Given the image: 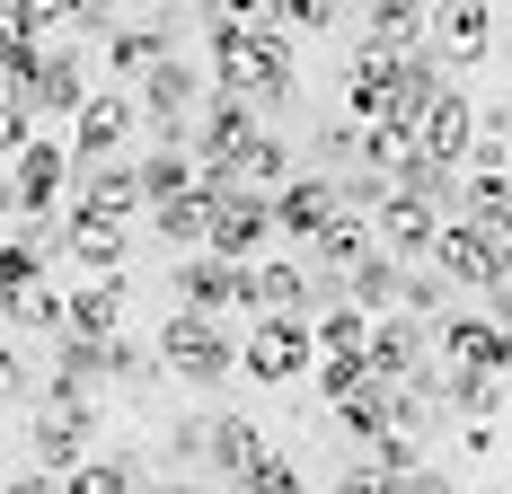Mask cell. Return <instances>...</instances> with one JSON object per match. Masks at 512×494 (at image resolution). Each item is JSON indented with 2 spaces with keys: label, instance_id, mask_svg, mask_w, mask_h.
<instances>
[{
  "label": "cell",
  "instance_id": "obj_28",
  "mask_svg": "<svg viewBox=\"0 0 512 494\" xmlns=\"http://www.w3.org/2000/svg\"><path fill=\"white\" fill-rule=\"evenodd\" d=\"M151 230H159L168 247H186V256H195V247L212 239V195L195 186V195H168V203H151Z\"/></svg>",
  "mask_w": 512,
  "mask_h": 494
},
{
  "label": "cell",
  "instance_id": "obj_34",
  "mask_svg": "<svg viewBox=\"0 0 512 494\" xmlns=\"http://www.w3.org/2000/svg\"><path fill=\"white\" fill-rule=\"evenodd\" d=\"M309 380H318L327 406H345V397L371 389V362H362V353H318V362H309Z\"/></svg>",
  "mask_w": 512,
  "mask_h": 494
},
{
  "label": "cell",
  "instance_id": "obj_38",
  "mask_svg": "<svg viewBox=\"0 0 512 494\" xmlns=\"http://www.w3.org/2000/svg\"><path fill=\"white\" fill-rule=\"evenodd\" d=\"M309 150L327 159V177H354V168H362V124H354V115H345V124H327V133H318V142H309Z\"/></svg>",
  "mask_w": 512,
  "mask_h": 494
},
{
  "label": "cell",
  "instance_id": "obj_56",
  "mask_svg": "<svg viewBox=\"0 0 512 494\" xmlns=\"http://www.w3.org/2000/svg\"><path fill=\"white\" fill-rule=\"evenodd\" d=\"M486 9H495V0H486Z\"/></svg>",
  "mask_w": 512,
  "mask_h": 494
},
{
  "label": "cell",
  "instance_id": "obj_12",
  "mask_svg": "<svg viewBox=\"0 0 512 494\" xmlns=\"http://www.w3.org/2000/svg\"><path fill=\"white\" fill-rule=\"evenodd\" d=\"M168 292H177V309H186V318H221V309H239V292H248V265H230V256L195 247V256L168 274Z\"/></svg>",
  "mask_w": 512,
  "mask_h": 494
},
{
  "label": "cell",
  "instance_id": "obj_15",
  "mask_svg": "<svg viewBox=\"0 0 512 494\" xmlns=\"http://www.w3.org/2000/svg\"><path fill=\"white\" fill-rule=\"evenodd\" d=\"M424 53H433L442 71L486 62V53H495V9H486V0H451V9H433V36H424Z\"/></svg>",
  "mask_w": 512,
  "mask_h": 494
},
{
  "label": "cell",
  "instance_id": "obj_13",
  "mask_svg": "<svg viewBox=\"0 0 512 494\" xmlns=\"http://www.w3.org/2000/svg\"><path fill=\"white\" fill-rule=\"evenodd\" d=\"M98 45H106V80H142V71H159V62L177 53V18H168V9H151V18H115Z\"/></svg>",
  "mask_w": 512,
  "mask_h": 494
},
{
  "label": "cell",
  "instance_id": "obj_18",
  "mask_svg": "<svg viewBox=\"0 0 512 494\" xmlns=\"http://www.w3.org/2000/svg\"><path fill=\"white\" fill-rule=\"evenodd\" d=\"M9 186H18V212H62V186H71V142L36 133V142L9 159Z\"/></svg>",
  "mask_w": 512,
  "mask_h": 494
},
{
  "label": "cell",
  "instance_id": "obj_3",
  "mask_svg": "<svg viewBox=\"0 0 512 494\" xmlns=\"http://www.w3.org/2000/svg\"><path fill=\"white\" fill-rule=\"evenodd\" d=\"M309 362H318L309 318H256L248 345H239V380H256V389H292Z\"/></svg>",
  "mask_w": 512,
  "mask_h": 494
},
{
  "label": "cell",
  "instance_id": "obj_1",
  "mask_svg": "<svg viewBox=\"0 0 512 494\" xmlns=\"http://www.w3.org/2000/svg\"><path fill=\"white\" fill-rule=\"evenodd\" d=\"M212 27V89H230V98H248L256 115H274V106H292L301 89V62H292V36H239V27Z\"/></svg>",
  "mask_w": 512,
  "mask_h": 494
},
{
  "label": "cell",
  "instance_id": "obj_53",
  "mask_svg": "<svg viewBox=\"0 0 512 494\" xmlns=\"http://www.w3.org/2000/svg\"><path fill=\"white\" fill-rule=\"evenodd\" d=\"M415 9H424V18H433V9H451V0H415Z\"/></svg>",
  "mask_w": 512,
  "mask_h": 494
},
{
  "label": "cell",
  "instance_id": "obj_21",
  "mask_svg": "<svg viewBox=\"0 0 512 494\" xmlns=\"http://www.w3.org/2000/svg\"><path fill=\"white\" fill-rule=\"evenodd\" d=\"M345 115L354 124H389L398 115V53L354 45V62H345Z\"/></svg>",
  "mask_w": 512,
  "mask_h": 494
},
{
  "label": "cell",
  "instance_id": "obj_6",
  "mask_svg": "<svg viewBox=\"0 0 512 494\" xmlns=\"http://www.w3.org/2000/svg\"><path fill=\"white\" fill-rule=\"evenodd\" d=\"M468 142H477V98H468L460 80H442L433 106L415 115V150H424L433 168H451V177H460V168H468Z\"/></svg>",
  "mask_w": 512,
  "mask_h": 494
},
{
  "label": "cell",
  "instance_id": "obj_22",
  "mask_svg": "<svg viewBox=\"0 0 512 494\" xmlns=\"http://www.w3.org/2000/svg\"><path fill=\"white\" fill-rule=\"evenodd\" d=\"M106 389V345L89 336H53V371H45V406H80Z\"/></svg>",
  "mask_w": 512,
  "mask_h": 494
},
{
  "label": "cell",
  "instance_id": "obj_26",
  "mask_svg": "<svg viewBox=\"0 0 512 494\" xmlns=\"http://www.w3.org/2000/svg\"><path fill=\"white\" fill-rule=\"evenodd\" d=\"M504 397H512L504 371H442V406H451L460 424H495V415H504Z\"/></svg>",
  "mask_w": 512,
  "mask_h": 494
},
{
  "label": "cell",
  "instance_id": "obj_7",
  "mask_svg": "<svg viewBox=\"0 0 512 494\" xmlns=\"http://www.w3.org/2000/svg\"><path fill=\"white\" fill-rule=\"evenodd\" d=\"M239 309H256V318H318V309H327V292H318V274H309V265H292V256H256Z\"/></svg>",
  "mask_w": 512,
  "mask_h": 494
},
{
  "label": "cell",
  "instance_id": "obj_11",
  "mask_svg": "<svg viewBox=\"0 0 512 494\" xmlns=\"http://www.w3.org/2000/svg\"><path fill=\"white\" fill-rule=\"evenodd\" d=\"M362 362H371V380H433V371H442V362H433V336H424V318H407V309L371 318Z\"/></svg>",
  "mask_w": 512,
  "mask_h": 494
},
{
  "label": "cell",
  "instance_id": "obj_54",
  "mask_svg": "<svg viewBox=\"0 0 512 494\" xmlns=\"http://www.w3.org/2000/svg\"><path fill=\"white\" fill-rule=\"evenodd\" d=\"M336 9H362V0H336Z\"/></svg>",
  "mask_w": 512,
  "mask_h": 494
},
{
  "label": "cell",
  "instance_id": "obj_55",
  "mask_svg": "<svg viewBox=\"0 0 512 494\" xmlns=\"http://www.w3.org/2000/svg\"><path fill=\"white\" fill-rule=\"evenodd\" d=\"M504 415H512V397H504Z\"/></svg>",
  "mask_w": 512,
  "mask_h": 494
},
{
  "label": "cell",
  "instance_id": "obj_52",
  "mask_svg": "<svg viewBox=\"0 0 512 494\" xmlns=\"http://www.w3.org/2000/svg\"><path fill=\"white\" fill-rule=\"evenodd\" d=\"M133 494H195V477H159V486H133Z\"/></svg>",
  "mask_w": 512,
  "mask_h": 494
},
{
  "label": "cell",
  "instance_id": "obj_10",
  "mask_svg": "<svg viewBox=\"0 0 512 494\" xmlns=\"http://www.w3.org/2000/svg\"><path fill=\"white\" fill-rule=\"evenodd\" d=\"M433 362H442V371H504L512 380V336L486 309H460V318L433 327Z\"/></svg>",
  "mask_w": 512,
  "mask_h": 494
},
{
  "label": "cell",
  "instance_id": "obj_43",
  "mask_svg": "<svg viewBox=\"0 0 512 494\" xmlns=\"http://www.w3.org/2000/svg\"><path fill=\"white\" fill-rule=\"evenodd\" d=\"M168 459H177V477H186V468H204V459H212V415H186V424L168 433Z\"/></svg>",
  "mask_w": 512,
  "mask_h": 494
},
{
  "label": "cell",
  "instance_id": "obj_27",
  "mask_svg": "<svg viewBox=\"0 0 512 494\" xmlns=\"http://www.w3.org/2000/svg\"><path fill=\"white\" fill-rule=\"evenodd\" d=\"M371 247H380V239H371V212H354V203H345V212L318 230V247H309V256H318L309 274H327V283H336V274H345L354 256H371Z\"/></svg>",
  "mask_w": 512,
  "mask_h": 494
},
{
  "label": "cell",
  "instance_id": "obj_51",
  "mask_svg": "<svg viewBox=\"0 0 512 494\" xmlns=\"http://www.w3.org/2000/svg\"><path fill=\"white\" fill-rule=\"evenodd\" d=\"M0 397H18V353L0 345Z\"/></svg>",
  "mask_w": 512,
  "mask_h": 494
},
{
  "label": "cell",
  "instance_id": "obj_23",
  "mask_svg": "<svg viewBox=\"0 0 512 494\" xmlns=\"http://www.w3.org/2000/svg\"><path fill=\"white\" fill-rule=\"evenodd\" d=\"M424 36H433V18H424L415 0H362V36L354 45H371V53H424Z\"/></svg>",
  "mask_w": 512,
  "mask_h": 494
},
{
  "label": "cell",
  "instance_id": "obj_17",
  "mask_svg": "<svg viewBox=\"0 0 512 494\" xmlns=\"http://www.w3.org/2000/svg\"><path fill=\"white\" fill-rule=\"evenodd\" d=\"M27 106H36V124H45V115H80V106H89V53L71 45V36H53V45H45Z\"/></svg>",
  "mask_w": 512,
  "mask_h": 494
},
{
  "label": "cell",
  "instance_id": "obj_14",
  "mask_svg": "<svg viewBox=\"0 0 512 494\" xmlns=\"http://www.w3.org/2000/svg\"><path fill=\"white\" fill-rule=\"evenodd\" d=\"M442 221H451V212H433L424 195H398V186H389V203L371 212V239L389 247L398 265H433V239H442Z\"/></svg>",
  "mask_w": 512,
  "mask_h": 494
},
{
  "label": "cell",
  "instance_id": "obj_19",
  "mask_svg": "<svg viewBox=\"0 0 512 494\" xmlns=\"http://www.w3.org/2000/svg\"><path fill=\"white\" fill-rule=\"evenodd\" d=\"M345 212V186L336 177H292L283 195H274V239H292V247H318V230Z\"/></svg>",
  "mask_w": 512,
  "mask_h": 494
},
{
  "label": "cell",
  "instance_id": "obj_48",
  "mask_svg": "<svg viewBox=\"0 0 512 494\" xmlns=\"http://www.w3.org/2000/svg\"><path fill=\"white\" fill-rule=\"evenodd\" d=\"M486 318H495V327H504V336H512V265H504V274H495V283H486Z\"/></svg>",
  "mask_w": 512,
  "mask_h": 494
},
{
  "label": "cell",
  "instance_id": "obj_5",
  "mask_svg": "<svg viewBox=\"0 0 512 494\" xmlns=\"http://www.w3.org/2000/svg\"><path fill=\"white\" fill-rule=\"evenodd\" d=\"M212 256H230V265H256L265 247H274V195H256V186H230V195H212Z\"/></svg>",
  "mask_w": 512,
  "mask_h": 494
},
{
  "label": "cell",
  "instance_id": "obj_42",
  "mask_svg": "<svg viewBox=\"0 0 512 494\" xmlns=\"http://www.w3.org/2000/svg\"><path fill=\"white\" fill-rule=\"evenodd\" d=\"M151 362H159V353H142L133 336H106V380H115V389H142V380H151Z\"/></svg>",
  "mask_w": 512,
  "mask_h": 494
},
{
  "label": "cell",
  "instance_id": "obj_24",
  "mask_svg": "<svg viewBox=\"0 0 512 494\" xmlns=\"http://www.w3.org/2000/svg\"><path fill=\"white\" fill-rule=\"evenodd\" d=\"M80 212H106V221H133L142 212V168L133 159H98V168H80Z\"/></svg>",
  "mask_w": 512,
  "mask_h": 494
},
{
  "label": "cell",
  "instance_id": "obj_45",
  "mask_svg": "<svg viewBox=\"0 0 512 494\" xmlns=\"http://www.w3.org/2000/svg\"><path fill=\"white\" fill-rule=\"evenodd\" d=\"M336 18H345L336 0H283V36H327Z\"/></svg>",
  "mask_w": 512,
  "mask_h": 494
},
{
  "label": "cell",
  "instance_id": "obj_40",
  "mask_svg": "<svg viewBox=\"0 0 512 494\" xmlns=\"http://www.w3.org/2000/svg\"><path fill=\"white\" fill-rule=\"evenodd\" d=\"M53 18H62V36L80 45V36H106L124 9H115V0H53Z\"/></svg>",
  "mask_w": 512,
  "mask_h": 494
},
{
  "label": "cell",
  "instance_id": "obj_9",
  "mask_svg": "<svg viewBox=\"0 0 512 494\" xmlns=\"http://www.w3.org/2000/svg\"><path fill=\"white\" fill-rule=\"evenodd\" d=\"M133 133H142L133 89H89V106L71 115V168H98V159H115Z\"/></svg>",
  "mask_w": 512,
  "mask_h": 494
},
{
  "label": "cell",
  "instance_id": "obj_41",
  "mask_svg": "<svg viewBox=\"0 0 512 494\" xmlns=\"http://www.w3.org/2000/svg\"><path fill=\"white\" fill-rule=\"evenodd\" d=\"M362 459H371V468H380V477H389V486H398V477H407V468H424V442H415V433H380V442L362 450Z\"/></svg>",
  "mask_w": 512,
  "mask_h": 494
},
{
  "label": "cell",
  "instance_id": "obj_37",
  "mask_svg": "<svg viewBox=\"0 0 512 494\" xmlns=\"http://www.w3.org/2000/svg\"><path fill=\"white\" fill-rule=\"evenodd\" d=\"M230 494H309V477L292 468V459H283V450H265V459H256V468H248V477H239Z\"/></svg>",
  "mask_w": 512,
  "mask_h": 494
},
{
  "label": "cell",
  "instance_id": "obj_32",
  "mask_svg": "<svg viewBox=\"0 0 512 494\" xmlns=\"http://www.w3.org/2000/svg\"><path fill=\"white\" fill-rule=\"evenodd\" d=\"M327 415H336V433H345L354 450H371L380 433H389V380H371L362 397H345V406H327Z\"/></svg>",
  "mask_w": 512,
  "mask_h": 494
},
{
  "label": "cell",
  "instance_id": "obj_30",
  "mask_svg": "<svg viewBox=\"0 0 512 494\" xmlns=\"http://www.w3.org/2000/svg\"><path fill=\"white\" fill-rule=\"evenodd\" d=\"M0 327H18V336H62V292L45 283H27V292H0Z\"/></svg>",
  "mask_w": 512,
  "mask_h": 494
},
{
  "label": "cell",
  "instance_id": "obj_31",
  "mask_svg": "<svg viewBox=\"0 0 512 494\" xmlns=\"http://www.w3.org/2000/svg\"><path fill=\"white\" fill-rule=\"evenodd\" d=\"M292 177H301V168H292V150H283V133L265 124V133L248 142V159H239V186H256V195H283Z\"/></svg>",
  "mask_w": 512,
  "mask_h": 494
},
{
  "label": "cell",
  "instance_id": "obj_2",
  "mask_svg": "<svg viewBox=\"0 0 512 494\" xmlns=\"http://www.w3.org/2000/svg\"><path fill=\"white\" fill-rule=\"evenodd\" d=\"M151 353H159V371L168 380H186V389H221V380H239V345H230V327L221 318H168L151 336Z\"/></svg>",
  "mask_w": 512,
  "mask_h": 494
},
{
  "label": "cell",
  "instance_id": "obj_16",
  "mask_svg": "<svg viewBox=\"0 0 512 494\" xmlns=\"http://www.w3.org/2000/svg\"><path fill=\"white\" fill-rule=\"evenodd\" d=\"M124 309H133V283L124 274H89L80 292H62V336L106 345V336H124Z\"/></svg>",
  "mask_w": 512,
  "mask_h": 494
},
{
  "label": "cell",
  "instance_id": "obj_4",
  "mask_svg": "<svg viewBox=\"0 0 512 494\" xmlns=\"http://www.w3.org/2000/svg\"><path fill=\"white\" fill-rule=\"evenodd\" d=\"M504 265H512V230L468 221V212H451V221H442V239H433V274H451V283H468V292H486Z\"/></svg>",
  "mask_w": 512,
  "mask_h": 494
},
{
  "label": "cell",
  "instance_id": "obj_44",
  "mask_svg": "<svg viewBox=\"0 0 512 494\" xmlns=\"http://www.w3.org/2000/svg\"><path fill=\"white\" fill-rule=\"evenodd\" d=\"M27 142H36V106H27V98H0V168H9Z\"/></svg>",
  "mask_w": 512,
  "mask_h": 494
},
{
  "label": "cell",
  "instance_id": "obj_33",
  "mask_svg": "<svg viewBox=\"0 0 512 494\" xmlns=\"http://www.w3.org/2000/svg\"><path fill=\"white\" fill-rule=\"evenodd\" d=\"M309 336H318V353H362L371 345V318H362L354 300H327V309L309 318Z\"/></svg>",
  "mask_w": 512,
  "mask_h": 494
},
{
  "label": "cell",
  "instance_id": "obj_35",
  "mask_svg": "<svg viewBox=\"0 0 512 494\" xmlns=\"http://www.w3.org/2000/svg\"><path fill=\"white\" fill-rule=\"evenodd\" d=\"M204 18L239 27V36H283V0H204Z\"/></svg>",
  "mask_w": 512,
  "mask_h": 494
},
{
  "label": "cell",
  "instance_id": "obj_25",
  "mask_svg": "<svg viewBox=\"0 0 512 494\" xmlns=\"http://www.w3.org/2000/svg\"><path fill=\"white\" fill-rule=\"evenodd\" d=\"M265 450H274V442H265V424H256V415H212V459H204V468L221 477V486H239Z\"/></svg>",
  "mask_w": 512,
  "mask_h": 494
},
{
  "label": "cell",
  "instance_id": "obj_8",
  "mask_svg": "<svg viewBox=\"0 0 512 494\" xmlns=\"http://www.w3.org/2000/svg\"><path fill=\"white\" fill-rule=\"evenodd\" d=\"M89 433H98V397H80V406H36L27 459H36L45 477H71V468L89 459Z\"/></svg>",
  "mask_w": 512,
  "mask_h": 494
},
{
  "label": "cell",
  "instance_id": "obj_49",
  "mask_svg": "<svg viewBox=\"0 0 512 494\" xmlns=\"http://www.w3.org/2000/svg\"><path fill=\"white\" fill-rule=\"evenodd\" d=\"M0 494H62V486H53L45 468H27V477H0Z\"/></svg>",
  "mask_w": 512,
  "mask_h": 494
},
{
  "label": "cell",
  "instance_id": "obj_36",
  "mask_svg": "<svg viewBox=\"0 0 512 494\" xmlns=\"http://www.w3.org/2000/svg\"><path fill=\"white\" fill-rule=\"evenodd\" d=\"M62 494H133V459H80L71 477H53Z\"/></svg>",
  "mask_w": 512,
  "mask_h": 494
},
{
  "label": "cell",
  "instance_id": "obj_20",
  "mask_svg": "<svg viewBox=\"0 0 512 494\" xmlns=\"http://www.w3.org/2000/svg\"><path fill=\"white\" fill-rule=\"evenodd\" d=\"M62 221H71V265L80 274H124V256H133V221H106V212H80V203H62Z\"/></svg>",
  "mask_w": 512,
  "mask_h": 494
},
{
  "label": "cell",
  "instance_id": "obj_29",
  "mask_svg": "<svg viewBox=\"0 0 512 494\" xmlns=\"http://www.w3.org/2000/svg\"><path fill=\"white\" fill-rule=\"evenodd\" d=\"M133 168H142V212H151V203H168V195H195V150L151 142L142 159H133Z\"/></svg>",
  "mask_w": 512,
  "mask_h": 494
},
{
  "label": "cell",
  "instance_id": "obj_50",
  "mask_svg": "<svg viewBox=\"0 0 512 494\" xmlns=\"http://www.w3.org/2000/svg\"><path fill=\"white\" fill-rule=\"evenodd\" d=\"M18 221V186H9V168H0V230Z\"/></svg>",
  "mask_w": 512,
  "mask_h": 494
},
{
  "label": "cell",
  "instance_id": "obj_39",
  "mask_svg": "<svg viewBox=\"0 0 512 494\" xmlns=\"http://www.w3.org/2000/svg\"><path fill=\"white\" fill-rule=\"evenodd\" d=\"M27 283H45V256L18 239V230H0V292H27Z\"/></svg>",
  "mask_w": 512,
  "mask_h": 494
},
{
  "label": "cell",
  "instance_id": "obj_47",
  "mask_svg": "<svg viewBox=\"0 0 512 494\" xmlns=\"http://www.w3.org/2000/svg\"><path fill=\"white\" fill-rule=\"evenodd\" d=\"M389 494H451V468H433V459H424V468H407Z\"/></svg>",
  "mask_w": 512,
  "mask_h": 494
},
{
  "label": "cell",
  "instance_id": "obj_46",
  "mask_svg": "<svg viewBox=\"0 0 512 494\" xmlns=\"http://www.w3.org/2000/svg\"><path fill=\"white\" fill-rule=\"evenodd\" d=\"M327 494H389V477H380L371 459H345V477H336Z\"/></svg>",
  "mask_w": 512,
  "mask_h": 494
}]
</instances>
